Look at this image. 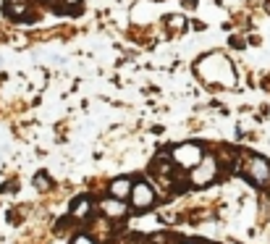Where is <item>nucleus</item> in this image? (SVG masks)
Wrapping results in <instances>:
<instances>
[{"label": "nucleus", "mask_w": 270, "mask_h": 244, "mask_svg": "<svg viewBox=\"0 0 270 244\" xmlns=\"http://www.w3.org/2000/svg\"><path fill=\"white\" fill-rule=\"evenodd\" d=\"M165 24L173 27V29H184V24H187V21H184V16H168Z\"/></svg>", "instance_id": "nucleus-10"}, {"label": "nucleus", "mask_w": 270, "mask_h": 244, "mask_svg": "<svg viewBox=\"0 0 270 244\" xmlns=\"http://www.w3.org/2000/svg\"><path fill=\"white\" fill-rule=\"evenodd\" d=\"M89 210H92V200H89L87 194H81V197H76L74 205H71V218L84 220V218L89 216Z\"/></svg>", "instance_id": "nucleus-8"}, {"label": "nucleus", "mask_w": 270, "mask_h": 244, "mask_svg": "<svg viewBox=\"0 0 270 244\" xmlns=\"http://www.w3.org/2000/svg\"><path fill=\"white\" fill-rule=\"evenodd\" d=\"M3 8H5V16L13 21L29 19V0H5Z\"/></svg>", "instance_id": "nucleus-5"}, {"label": "nucleus", "mask_w": 270, "mask_h": 244, "mask_svg": "<svg viewBox=\"0 0 270 244\" xmlns=\"http://www.w3.org/2000/svg\"><path fill=\"white\" fill-rule=\"evenodd\" d=\"M246 179H249L252 184H257V187L268 184L270 181V163L260 155H252L249 163H246Z\"/></svg>", "instance_id": "nucleus-4"}, {"label": "nucleus", "mask_w": 270, "mask_h": 244, "mask_svg": "<svg viewBox=\"0 0 270 244\" xmlns=\"http://www.w3.org/2000/svg\"><path fill=\"white\" fill-rule=\"evenodd\" d=\"M71 244H95V239H89V236L79 234V236H74V242H71Z\"/></svg>", "instance_id": "nucleus-11"}, {"label": "nucleus", "mask_w": 270, "mask_h": 244, "mask_svg": "<svg viewBox=\"0 0 270 244\" xmlns=\"http://www.w3.org/2000/svg\"><path fill=\"white\" fill-rule=\"evenodd\" d=\"M60 3H63V5H79L81 0H60Z\"/></svg>", "instance_id": "nucleus-12"}, {"label": "nucleus", "mask_w": 270, "mask_h": 244, "mask_svg": "<svg viewBox=\"0 0 270 244\" xmlns=\"http://www.w3.org/2000/svg\"><path fill=\"white\" fill-rule=\"evenodd\" d=\"M129 200L136 210H150L152 205H155V192H152V187L147 184V181H134V184H131Z\"/></svg>", "instance_id": "nucleus-3"}, {"label": "nucleus", "mask_w": 270, "mask_h": 244, "mask_svg": "<svg viewBox=\"0 0 270 244\" xmlns=\"http://www.w3.org/2000/svg\"><path fill=\"white\" fill-rule=\"evenodd\" d=\"M100 210H103L108 218H123L126 216V205H123L121 200H113V197H108V200L100 202Z\"/></svg>", "instance_id": "nucleus-6"}, {"label": "nucleus", "mask_w": 270, "mask_h": 244, "mask_svg": "<svg viewBox=\"0 0 270 244\" xmlns=\"http://www.w3.org/2000/svg\"><path fill=\"white\" fill-rule=\"evenodd\" d=\"M171 160H173V165H181V168H187V165H194L202 160V147L194 142H189V144H181V147H176L171 152Z\"/></svg>", "instance_id": "nucleus-2"}, {"label": "nucleus", "mask_w": 270, "mask_h": 244, "mask_svg": "<svg viewBox=\"0 0 270 244\" xmlns=\"http://www.w3.org/2000/svg\"><path fill=\"white\" fill-rule=\"evenodd\" d=\"M215 173H218V163H215L213 155H202V160L194 165V171H191L189 181L194 187H207L215 181Z\"/></svg>", "instance_id": "nucleus-1"}, {"label": "nucleus", "mask_w": 270, "mask_h": 244, "mask_svg": "<svg viewBox=\"0 0 270 244\" xmlns=\"http://www.w3.org/2000/svg\"><path fill=\"white\" fill-rule=\"evenodd\" d=\"M131 184H134V181H131V179H126V176H123V179H115L113 181V184H110V197H113V200H129V194H131Z\"/></svg>", "instance_id": "nucleus-7"}, {"label": "nucleus", "mask_w": 270, "mask_h": 244, "mask_svg": "<svg viewBox=\"0 0 270 244\" xmlns=\"http://www.w3.org/2000/svg\"><path fill=\"white\" fill-rule=\"evenodd\" d=\"M50 184H53V181H50V176H48L45 171L34 176V187H37V189H42V192H45V189H50Z\"/></svg>", "instance_id": "nucleus-9"}, {"label": "nucleus", "mask_w": 270, "mask_h": 244, "mask_svg": "<svg viewBox=\"0 0 270 244\" xmlns=\"http://www.w3.org/2000/svg\"><path fill=\"white\" fill-rule=\"evenodd\" d=\"M194 3H197V0H187V5H189V8H194Z\"/></svg>", "instance_id": "nucleus-13"}]
</instances>
